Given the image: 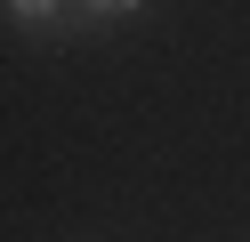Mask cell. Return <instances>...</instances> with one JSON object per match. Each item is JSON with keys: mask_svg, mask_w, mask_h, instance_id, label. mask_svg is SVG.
<instances>
[{"mask_svg": "<svg viewBox=\"0 0 250 242\" xmlns=\"http://www.w3.org/2000/svg\"><path fill=\"white\" fill-rule=\"evenodd\" d=\"M146 0H81V16H137Z\"/></svg>", "mask_w": 250, "mask_h": 242, "instance_id": "cell-2", "label": "cell"}, {"mask_svg": "<svg viewBox=\"0 0 250 242\" xmlns=\"http://www.w3.org/2000/svg\"><path fill=\"white\" fill-rule=\"evenodd\" d=\"M0 8L17 16L24 32H73V8H65V0H0Z\"/></svg>", "mask_w": 250, "mask_h": 242, "instance_id": "cell-1", "label": "cell"}]
</instances>
